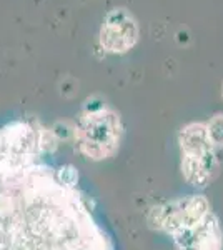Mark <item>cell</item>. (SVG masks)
I'll list each match as a JSON object with an SVG mask.
<instances>
[{
	"mask_svg": "<svg viewBox=\"0 0 223 250\" xmlns=\"http://www.w3.org/2000/svg\"><path fill=\"white\" fill-rule=\"evenodd\" d=\"M55 140L27 122L0 127V250H113Z\"/></svg>",
	"mask_w": 223,
	"mask_h": 250,
	"instance_id": "obj_1",
	"label": "cell"
},
{
	"mask_svg": "<svg viewBox=\"0 0 223 250\" xmlns=\"http://www.w3.org/2000/svg\"><path fill=\"white\" fill-rule=\"evenodd\" d=\"M75 134L80 148L88 159H107L119 148L120 120L112 110L99 108L82 117Z\"/></svg>",
	"mask_w": 223,
	"mask_h": 250,
	"instance_id": "obj_2",
	"label": "cell"
},
{
	"mask_svg": "<svg viewBox=\"0 0 223 250\" xmlns=\"http://www.w3.org/2000/svg\"><path fill=\"white\" fill-rule=\"evenodd\" d=\"M137 37H139V27L132 14H128L125 9H115L105 19L100 32V43L105 50L122 54L135 45Z\"/></svg>",
	"mask_w": 223,
	"mask_h": 250,
	"instance_id": "obj_3",
	"label": "cell"
},
{
	"mask_svg": "<svg viewBox=\"0 0 223 250\" xmlns=\"http://www.w3.org/2000/svg\"><path fill=\"white\" fill-rule=\"evenodd\" d=\"M206 132L213 145H223V115H215L208 124H206Z\"/></svg>",
	"mask_w": 223,
	"mask_h": 250,
	"instance_id": "obj_4",
	"label": "cell"
}]
</instances>
